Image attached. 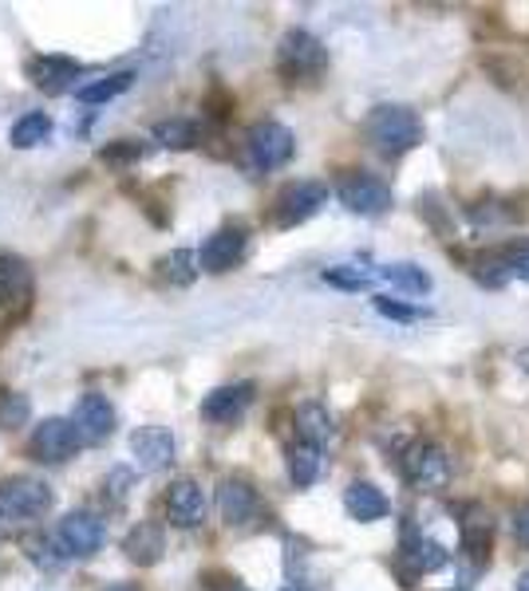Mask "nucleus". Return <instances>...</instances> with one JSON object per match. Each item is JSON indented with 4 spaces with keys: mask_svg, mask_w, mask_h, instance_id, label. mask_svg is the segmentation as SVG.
<instances>
[{
    "mask_svg": "<svg viewBox=\"0 0 529 591\" xmlns=\"http://www.w3.org/2000/svg\"><path fill=\"white\" fill-rule=\"evenodd\" d=\"M367 139H372V146H376L379 154H387V158H399V154H408L419 146V139H423V122H419V115L411 107H399V103H384V107H376L372 115H367L364 122Z\"/></svg>",
    "mask_w": 529,
    "mask_h": 591,
    "instance_id": "f257e3e1",
    "label": "nucleus"
},
{
    "mask_svg": "<svg viewBox=\"0 0 529 591\" xmlns=\"http://www.w3.org/2000/svg\"><path fill=\"white\" fill-rule=\"evenodd\" d=\"M32 296H36L32 269L16 252H4V257H0V335L28 320Z\"/></svg>",
    "mask_w": 529,
    "mask_h": 591,
    "instance_id": "f03ea898",
    "label": "nucleus"
},
{
    "mask_svg": "<svg viewBox=\"0 0 529 591\" xmlns=\"http://www.w3.org/2000/svg\"><path fill=\"white\" fill-rule=\"evenodd\" d=\"M277 68L285 80H313L320 71L328 68V48L316 40L313 32L305 28H293L281 36V48H277Z\"/></svg>",
    "mask_w": 529,
    "mask_h": 591,
    "instance_id": "7ed1b4c3",
    "label": "nucleus"
},
{
    "mask_svg": "<svg viewBox=\"0 0 529 591\" xmlns=\"http://www.w3.org/2000/svg\"><path fill=\"white\" fill-rule=\"evenodd\" d=\"M399 470H403V482L419 493H435L450 482V458L438 450L435 441H415L403 450L399 458Z\"/></svg>",
    "mask_w": 529,
    "mask_h": 591,
    "instance_id": "20e7f679",
    "label": "nucleus"
},
{
    "mask_svg": "<svg viewBox=\"0 0 529 591\" xmlns=\"http://www.w3.org/2000/svg\"><path fill=\"white\" fill-rule=\"evenodd\" d=\"M293 151L296 139L281 122H257L254 131L245 134V154H249L254 170H277V166H285L293 158Z\"/></svg>",
    "mask_w": 529,
    "mask_h": 591,
    "instance_id": "39448f33",
    "label": "nucleus"
},
{
    "mask_svg": "<svg viewBox=\"0 0 529 591\" xmlns=\"http://www.w3.org/2000/svg\"><path fill=\"white\" fill-rule=\"evenodd\" d=\"M51 509V489L36 477H12L0 485V517L9 521H36Z\"/></svg>",
    "mask_w": 529,
    "mask_h": 591,
    "instance_id": "423d86ee",
    "label": "nucleus"
},
{
    "mask_svg": "<svg viewBox=\"0 0 529 591\" xmlns=\"http://www.w3.org/2000/svg\"><path fill=\"white\" fill-rule=\"evenodd\" d=\"M107 541V524L95 517V512H68L60 524H56V548L60 556H92Z\"/></svg>",
    "mask_w": 529,
    "mask_h": 591,
    "instance_id": "0eeeda50",
    "label": "nucleus"
},
{
    "mask_svg": "<svg viewBox=\"0 0 529 591\" xmlns=\"http://www.w3.org/2000/svg\"><path fill=\"white\" fill-rule=\"evenodd\" d=\"M337 198L344 210L360 213V217H376V213L391 210V186L372 174H344L337 186Z\"/></svg>",
    "mask_w": 529,
    "mask_h": 591,
    "instance_id": "6e6552de",
    "label": "nucleus"
},
{
    "mask_svg": "<svg viewBox=\"0 0 529 591\" xmlns=\"http://www.w3.org/2000/svg\"><path fill=\"white\" fill-rule=\"evenodd\" d=\"M325 201H328V186H320V181H293V186H285L281 198H277L273 217L281 229H296V225H305Z\"/></svg>",
    "mask_w": 529,
    "mask_h": 591,
    "instance_id": "1a4fd4ad",
    "label": "nucleus"
},
{
    "mask_svg": "<svg viewBox=\"0 0 529 591\" xmlns=\"http://www.w3.org/2000/svg\"><path fill=\"white\" fill-rule=\"evenodd\" d=\"M80 446L83 441L80 434H75L72 418H44L40 426L32 430V441H28V450L40 461H48V465H60V461L75 458Z\"/></svg>",
    "mask_w": 529,
    "mask_h": 591,
    "instance_id": "9d476101",
    "label": "nucleus"
},
{
    "mask_svg": "<svg viewBox=\"0 0 529 591\" xmlns=\"http://www.w3.org/2000/svg\"><path fill=\"white\" fill-rule=\"evenodd\" d=\"M447 560H450V552L443 548L438 541L423 536L419 529H403V544H399V568L408 571V580L447 568Z\"/></svg>",
    "mask_w": 529,
    "mask_h": 591,
    "instance_id": "9b49d317",
    "label": "nucleus"
},
{
    "mask_svg": "<svg viewBox=\"0 0 529 591\" xmlns=\"http://www.w3.org/2000/svg\"><path fill=\"white\" fill-rule=\"evenodd\" d=\"M245 249H249V233H245L242 225H225V229H218L214 237L202 245L198 264H202L205 272H230L245 261Z\"/></svg>",
    "mask_w": 529,
    "mask_h": 591,
    "instance_id": "f8f14e48",
    "label": "nucleus"
},
{
    "mask_svg": "<svg viewBox=\"0 0 529 591\" xmlns=\"http://www.w3.org/2000/svg\"><path fill=\"white\" fill-rule=\"evenodd\" d=\"M72 426L80 434V441H107L115 434V406L103 394H83L75 402V414H72Z\"/></svg>",
    "mask_w": 529,
    "mask_h": 591,
    "instance_id": "ddd939ff",
    "label": "nucleus"
},
{
    "mask_svg": "<svg viewBox=\"0 0 529 591\" xmlns=\"http://www.w3.org/2000/svg\"><path fill=\"white\" fill-rule=\"evenodd\" d=\"M458 536H462V552H467L470 560L490 564V544H494V521H490V512L482 505H467L462 509V521H458Z\"/></svg>",
    "mask_w": 529,
    "mask_h": 591,
    "instance_id": "4468645a",
    "label": "nucleus"
},
{
    "mask_svg": "<svg viewBox=\"0 0 529 591\" xmlns=\"http://www.w3.org/2000/svg\"><path fill=\"white\" fill-rule=\"evenodd\" d=\"M254 402V382H234V387H218V391L205 394L202 402V418L218 422V426H230L237 422Z\"/></svg>",
    "mask_w": 529,
    "mask_h": 591,
    "instance_id": "2eb2a0df",
    "label": "nucleus"
},
{
    "mask_svg": "<svg viewBox=\"0 0 529 591\" xmlns=\"http://www.w3.org/2000/svg\"><path fill=\"white\" fill-rule=\"evenodd\" d=\"M28 80L48 95H60L80 80V63L72 56H32L28 60Z\"/></svg>",
    "mask_w": 529,
    "mask_h": 591,
    "instance_id": "dca6fc26",
    "label": "nucleus"
},
{
    "mask_svg": "<svg viewBox=\"0 0 529 591\" xmlns=\"http://www.w3.org/2000/svg\"><path fill=\"white\" fill-rule=\"evenodd\" d=\"M131 453L146 473L166 470L174 461V434L163 430V426H143V430L131 434Z\"/></svg>",
    "mask_w": 529,
    "mask_h": 591,
    "instance_id": "f3484780",
    "label": "nucleus"
},
{
    "mask_svg": "<svg viewBox=\"0 0 529 591\" xmlns=\"http://www.w3.org/2000/svg\"><path fill=\"white\" fill-rule=\"evenodd\" d=\"M166 517L178 529H198L205 521V497L193 482H174L166 493Z\"/></svg>",
    "mask_w": 529,
    "mask_h": 591,
    "instance_id": "a211bd4d",
    "label": "nucleus"
},
{
    "mask_svg": "<svg viewBox=\"0 0 529 591\" xmlns=\"http://www.w3.org/2000/svg\"><path fill=\"white\" fill-rule=\"evenodd\" d=\"M344 509H348V517L352 521H360V524H372V521H379V517H387V497H384V489L379 485H372V482H352L344 489Z\"/></svg>",
    "mask_w": 529,
    "mask_h": 591,
    "instance_id": "6ab92c4d",
    "label": "nucleus"
},
{
    "mask_svg": "<svg viewBox=\"0 0 529 591\" xmlns=\"http://www.w3.org/2000/svg\"><path fill=\"white\" fill-rule=\"evenodd\" d=\"M163 548H166V536L154 521H139L127 532V541H122V552H127L134 564H143V568L163 560Z\"/></svg>",
    "mask_w": 529,
    "mask_h": 591,
    "instance_id": "aec40b11",
    "label": "nucleus"
},
{
    "mask_svg": "<svg viewBox=\"0 0 529 591\" xmlns=\"http://www.w3.org/2000/svg\"><path fill=\"white\" fill-rule=\"evenodd\" d=\"M218 509L230 524H249L257 517V493L245 482H222L218 489Z\"/></svg>",
    "mask_w": 529,
    "mask_h": 591,
    "instance_id": "412c9836",
    "label": "nucleus"
},
{
    "mask_svg": "<svg viewBox=\"0 0 529 591\" xmlns=\"http://www.w3.org/2000/svg\"><path fill=\"white\" fill-rule=\"evenodd\" d=\"M379 281H387L399 292H408V296H427L431 292V272H423L419 264H408V261L384 264V269H379Z\"/></svg>",
    "mask_w": 529,
    "mask_h": 591,
    "instance_id": "4be33fe9",
    "label": "nucleus"
},
{
    "mask_svg": "<svg viewBox=\"0 0 529 591\" xmlns=\"http://www.w3.org/2000/svg\"><path fill=\"white\" fill-rule=\"evenodd\" d=\"M296 426H301V441H308L316 450L332 438V418H328V411L325 406H316V402H305V406L296 411Z\"/></svg>",
    "mask_w": 529,
    "mask_h": 591,
    "instance_id": "5701e85b",
    "label": "nucleus"
},
{
    "mask_svg": "<svg viewBox=\"0 0 529 591\" xmlns=\"http://www.w3.org/2000/svg\"><path fill=\"white\" fill-rule=\"evenodd\" d=\"M316 473H320V450L316 446H308V441H293L289 446V477H293V485H313Z\"/></svg>",
    "mask_w": 529,
    "mask_h": 591,
    "instance_id": "b1692460",
    "label": "nucleus"
},
{
    "mask_svg": "<svg viewBox=\"0 0 529 591\" xmlns=\"http://www.w3.org/2000/svg\"><path fill=\"white\" fill-rule=\"evenodd\" d=\"M131 83H134L131 71H111V75H103V80L75 87V95H80V103H107V99H115V95H122Z\"/></svg>",
    "mask_w": 529,
    "mask_h": 591,
    "instance_id": "393cba45",
    "label": "nucleus"
},
{
    "mask_svg": "<svg viewBox=\"0 0 529 591\" xmlns=\"http://www.w3.org/2000/svg\"><path fill=\"white\" fill-rule=\"evenodd\" d=\"M48 134H51V119L44 110H32V115L16 119V127H12V146H16V151H28V146L48 142Z\"/></svg>",
    "mask_w": 529,
    "mask_h": 591,
    "instance_id": "a878e982",
    "label": "nucleus"
},
{
    "mask_svg": "<svg viewBox=\"0 0 529 591\" xmlns=\"http://www.w3.org/2000/svg\"><path fill=\"white\" fill-rule=\"evenodd\" d=\"M158 276H163L166 284L186 288V284H193V276H198V257H193L190 249H174L171 257L158 261Z\"/></svg>",
    "mask_w": 529,
    "mask_h": 591,
    "instance_id": "bb28decb",
    "label": "nucleus"
},
{
    "mask_svg": "<svg viewBox=\"0 0 529 591\" xmlns=\"http://www.w3.org/2000/svg\"><path fill=\"white\" fill-rule=\"evenodd\" d=\"M325 281L337 284V288L360 292L372 281H379V269H372V264H332V269H325Z\"/></svg>",
    "mask_w": 529,
    "mask_h": 591,
    "instance_id": "cd10ccee",
    "label": "nucleus"
},
{
    "mask_svg": "<svg viewBox=\"0 0 529 591\" xmlns=\"http://www.w3.org/2000/svg\"><path fill=\"white\" fill-rule=\"evenodd\" d=\"M154 139L163 142L166 151H190L193 142H198V122L190 119H166L154 127Z\"/></svg>",
    "mask_w": 529,
    "mask_h": 591,
    "instance_id": "c85d7f7f",
    "label": "nucleus"
},
{
    "mask_svg": "<svg viewBox=\"0 0 529 591\" xmlns=\"http://www.w3.org/2000/svg\"><path fill=\"white\" fill-rule=\"evenodd\" d=\"M498 252H502V261H506V269H509V281L518 276V281L529 284V241H514V245H506V249H498Z\"/></svg>",
    "mask_w": 529,
    "mask_h": 591,
    "instance_id": "c756f323",
    "label": "nucleus"
},
{
    "mask_svg": "<svg viewBox=\"0 0 529 591\" xmlns=\"http://www.w3.org/2000/svg\"><path fill=\"white\" fill-rule=\"evenodd\" d=\"M99 158L107 162V166H134V162L143 158V146H139V142H111Z\"/></svg>",
    "mask_w": 529,
    "mask_h": 591,
    "instance_id": "7c9ffc66",
    "label": "nucleus"
},
{
    "mask_svg": "<svg viewBox=\"0 0 529 591\" xmlns=\"http://www.w3.org/2000/svg\"><path fill=\"white\" fill-rule=\"evenodd\" d=\"M28 418V402L21 394H0V426H21Z\"/></svg>",
    "mask_w": 529,
    "mask_h": 591,
    "instance_id": "2f4dec72",
    "label": "nucleus"
},
{
    "mask_svg": "<svg viewBox=\"0 0 529 591\" xmlns=\"http://www.w3.org/2000/svg\"><path fill=\"white\" fill-rule=\"evenodd\" d=\"M419 213H427V221L431 225H435L438 233H443V237H447V221H443V205H438V198L435 193H427V198H419Z\"/></svg>",
    "mask_w": 529,
    "mask_h": 591,
    "instance_id": "473e14b6",
    "label": "nucleus"
},
{
    "mask_svg": "<svg viewBox=\"0 0 529 591\" xmlns=\"http://www.w3.org/2000/svg\"><path fill=\"white\" fill-rule=\"evenodd\" d=\"M376 308L384 311V316H391V320H415L419 308H408V304H396V300H387V296H379Z\"/></svg>",
    "mask_w": 529,
    "mask_h": 591,
    "instance_id": "72a5a7b5",
    "label": "nucleus"
},
{
    "mask_svg": "<svg viewBox=\"0 0 529 591\" xmlns=\"http://www.w3.org/2000/svg\"><path fill=\"white\" fill-rule=\"evenodd\" d=\"M514 536L529 548V505H521V509L514 512Z\"/></svg>",
    "mask_w": 529,
    "mask_h": 591,
    "instance_id": "f704fd0d",
    "label": "nucleus"
},
{
    "mask_svg": "<svg viewBox=\"0 0 529 591\" xmlns=\"http://www.w3.org/2000/svg\"><path fill=\"white\" fill-rule=\"evenodd\" d=\"M518 591H529V571H521L518 576Z\"/></svg>",
    "mask_w": 529,
    "mask_h": 591,
    "instance_id": "c9c22d12",
    "label": "nucleus"
},
{
    "mask_svg": "<svg viewBox=\"0 0 529 591\" xmlns=\"http://www.w3.org/2000/svg\"><path fill=\"white\" fill-rule=\"evenodd\" d=\"M103 591H134V588H127V583H111V588H103Z\"/></svg>",
    "mask_w": 529,
    "mask_h": 591,
    "instance_id": "e433bc0d",
    "label": "nucleus"
},
{
    "mask_svg": "<svg viewBox=\"0 0 529 591\" xmlns=\"http://www.w3.org/2000/svg\"><path fill=\"white\" fill-rule=\"evenodd\" d=\"M285 591H308V588H285Z\"/></svg>",
    "mask_w": 529,
    "mask_h": 591,
    "instance_id": "4c0bfd02",
    "label": "nucleus"
},
{
    "mask_svg": "<svg viewBox=\"0 0 529 591\" xmlns=\"http://www.w3.org/2000/svg\"><path fill=\"white\" fill-rule=\"evenodd\" d=\"M230 591H245V588H230Z\"/></svg>",
    "mask_w": 529,
    "mask_h": 591,
    "instance_id": "58836bf2",
    "label": "nucleus"
}]
</instances>
